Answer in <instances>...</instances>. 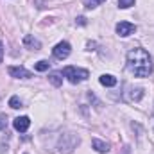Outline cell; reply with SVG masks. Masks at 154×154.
<instances>
[{"instance_id": "obj_1", "label": "cell", "mask_w": 154, "mask_h": 154, "mask_svg": "<svg viewBox=\"0 0 154 154\" xmlns=\"http://www.w3.org/2000/svg\"><path fill=\"white\" fill-rule=\"evenodd\" d=\"M127 68L136 77H149L152 74V59L147 50L133 48L127 54Z\"/></svg>"}, {"instance_id": "obj_8", "label": "cell", "mask_w": 154, "mask_h": 154, "mask_svg": "<svg viewBox=\"0 0 154 154\" xmlns=\"http://www.w3.org/2000/svg\"><path fill=\"white\" fill-rule=\"evenodd\" d=\"M99 82L102 84V86H115L116 84V77L109 75V74H104V75H100V79H99Z\"/></svg>"}, {"instance_id": "obj_16", "label": "cell", "mask_w": 154, "mask_h": 154, "mask_svg": "<svg viewBox=\"0 0 154 154\" xmlns=\"http://www.w3.org/2000/svg\"><path fill=\"white\" fill-rule=\"evenodd\" d=\"M5 127H7V116L0 115V131H5Z\"/></svg>"}, {"instance_id": "obj_9", "label": "cell", "mask_w": 154, "mask_h": 154, "mask_svg": "<svg viewBox=\"0 0 154 154\" xmlns=\"http://www.w3.org/2000/svg\"><path fill=\"white\" fill-rule=\"evenodd\" d=\"M23 45H25V47H31V48H34V50H38L39 47H41V43H39L38 39H34L32 36H25V38H23Z\"/></svg>"}, {"instance_id": "obj_2", "label": "cell", "mask_w": 154, "mask_h": 154, "mask_svg": "<svg viewBox=\"0 0 154 154\" xmlns=\"http://www.w3.org/2000/svg\"><path fill=\"white\" fill-rule=\"evenodd\" d=\"M63 75L66 77L72 84H77V82H82L90 77V72L84 70V68H77V66H66L63 68Z\"/></svg>"}, {"instance_id": "obj_3", "label": "cell", "mask_w": 154, "mask_h": 154, "mask_svg": "<svg viewBox=\"0 0 154 154\" xmlns=\"http://www.w3.org/2000/svg\"><path fill=\"white\" fill-rule=\"evenodd\" d=\"M70 43L68 41H61V43H57L54 48H52V54H54V57H57V59H65V57H68L70 56Z\"/></svg>"}, {"instance_id": "obj_5", "label": "cell", "mask_w": 154, "mask_h": 154, "mask_svg": "<svg viewBox=\"0 0 154 154\" xmlns=\"http://www.w3.org/2000/svg\"><path fill=\"white\" fill-rule=\"evenodd\" d=\"M7 72H9V75L14 77V79H29L31 77V72L25 70L23 66H9Z\"/></svg>"}, {"instance_id": "obj_15", "label": "cell", "mask_w": 154, "mask_h": 154, "mask_svg": "<svg viewBox=\"0 0 154 154\" xmlns=\"http://www.w3.org/2000/svg\"><path fill=\"white\" fill-rule=\"evenodd\" d=\"M118 5H120L122 9H127V7L134 5V0H118Z\"/></svg>"}, {"instance_id": "obj_11", "label": "cell", "mask_w": 154, "mask_h": 154, "mask_svg": "<svg viewBox=\"0 0 154 154\" xmlns=\"http://www.w3.org/2000/svg\"><path fill=\"white\" fill-rule=\"evenodd\" d=\"M142 97H143V90H142V88L131 90V95H129V99H131V100H140Z\"/></svg>"}, {"instance_id": "obj_6", "label": "cell", "mask_w": 154, "mask_h": 154, "mask_svg": "<svg viewBox=\"0 0 154 154\" xmlns=\"http://www.w3.org/2000/svg\"><path fill=\"white\" fill-rule=\"evenodd\" d=\"M13 125H14V129L18 133H25L29 129V125H31V118L29 116H18V118H14Z\"/></svg>"}, {"instance_id": "obj_18", "label": "cell", "mask_w": 154, "mask_h": 154, "mask_svg": "<svg viewBox=\"0 0 154 154\" xmlns=\"http://www.w3.org/2000/svg\"><path fill=\"white\" fill-rule=\"evenodd\" d=\"M2 57H4V45L0 43V63H2Z\"/></svg>"}, {"instance_id": "obj_13", "label": "cell", "mask_w": 154, "mask_h": 154, "mask_svg": "<svg viewBox=\"0 0 154 154\" xmlns=\"http://www.w3.org/2000/svg\"><path fill=\"white\" fill-rule=\"evenodd\" d=\"M9 106L14 108V109H18V108H22V100H20L18 97H11V99H9Z\"/></svg>"}, {"instance_id": "obj_17", "label": "cell", "mask_w": 154, "mask_h": 154, "mask_svg": "<svg viewBox=\"0 0 154 154\" xmlns=\"http://www.w3.org/2000/svg\"><path fill=\"white\" fill-rule=\"evenodd\" d=\"M77 22H79V25H84V23H86V18H82V16H79V18H77Z\"/></svg>"}, {"instance_id": "obj_14", "label": "cell", "mask_w": 154, "mask_h": 154, "mask_svg": "<svg viewBox=\"0 0 154 154\" xmlns=\"http://www.w3.org/2000/svg\"><path fill=\"white\" fill-rule=\"evenodd\" d=\"M104 0H84V5L88 7V9H93V7H97V5H100Z\"/></svg>"}, {"instance_id": "obj_10", "label": "cell", "mask_w": 154, "mask_h": 154, "mask_svg": "<svg viewBox=\"0 0 154 154\" xmlns=\"http://www.w3.org/2000/svg\"><path fill=\"white\" fill-rule=\"evenodd\" d=\"M48 79H50V82H52L56 88H59V86L63 84V77H61V74H59V72H54V74H50V77H48Z\"/></svg>"}, {"instance_id": "obj_12", "label": "cell", "mask_w": 154, "mask_h": 154, "mask_svg": "<svg viewBox=\"0 0 154 154\" xmlns=\"http://www.w3.org/2000/svg\"><path fill=\"white\" fill-rule=\"evenodd\" d=\"M48 66H50L48 61H38V63L34 65V68H36L38 72H45V70H48Z\"/></svg>"}, {"instance_id": "obj_7", "label": "cell", "mask_w": 154, "mask_h": 154, "mask_svg": "<svg viewBox=\"0 0 154 154\" xmlns=\"http://www.w3.org/2000/svg\"><path fill=\"white\" fill-rule=\"evenodd\" d=\"M91 145H93V149H95L97 152H108V151H109V145H108L106 142H100L99 138H93V140H91Z\"/></svg>"}, {"instance_id": "obj_4", "label": "cell", "mask_w": 154, "mask_h": 154, "mask_svg": "<svg viewBox=\"0 0 154 154\" xmlns=\"http://www.w3.org/2000/svg\"><path fill=\"white\" fill-rule=\"evenodd\" d=\"M134 31H136V27H134L133 23H129V22H120V23H116V34L122 36V38L131 36Z\"/></svg>"}]
</instances>
